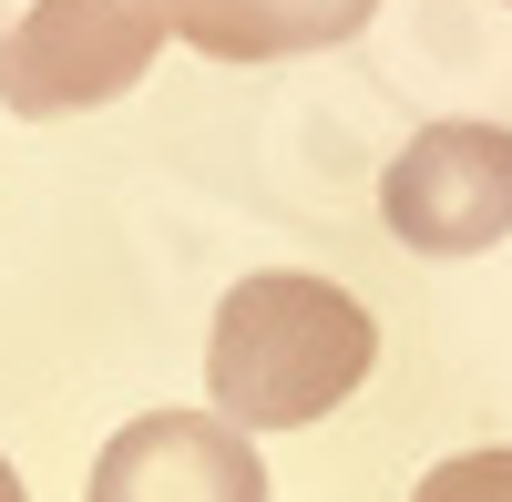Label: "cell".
Segmentation results:
<instances>
[{"mask_svg":"<svg viewBox=\"0 0 512 502\" xmlns=\"http://www.w3.org/2000/svg\"><path fill=\"white\" fill-rule=\"evenodd\" d=\"M379 369V318L349 298L338 277L308 267H256L216 298L205 328V390H216V421L256 431H308L338 400Z\"/></svg>","mask_w":512,"mask_h":502,"instance_id":"cell-1","label":"cell"},{"mask_svg":"<svg viewBox=\"0 0 512 502\" xmlns=\"http://www.w3.org/2000/svg\"><path fill=\"white\" fill-rule=\"evenodd\" d=\"M164 31H175V0H31L0 31V113L62 123V113L123 103L164 52Z\"/></svg>","mask_w":512,"mask_h":502,"instance_id":"cell-2","label":"cell"},{"mask_svg":"<svg viewBox=\"0 0 512 502\" xmlns=\"http://www.w3.org/2000/svg\"><path fill=\"white\" fill-rule=\"evenodd\" d=\"M379 216L420 257H482L512 236V123H420L379 175Z\"/></svg>","mask_w":512,"mask_h":502,"instance_id":"cell-3","label":"cell"},{"mask_svg":"<svg viewBox=\"0 0 512 502\" xmlns=\"http://www.w3.org/2000/svg\"><path fill=\"white\" fill-rule=\"evenodd\" d=\"M82 502H267V462L216 410H144L93 451Z\"/></svg>","mask_w":512,"mask_h":502,"instance_id":"cell-4","label":"cell"},{"mask_svg":"<svg viewBox=\"0 0 512 502\" xmlns=\"http://www.w3.org/2000/svg\"><path fill=\"white\" fill-rule=\"evenodd\" d=\"M379 0H175V41L205 62H297L328 41H359Z\"/></svg>","mask_w":512,"mask_h":502,"instance_id":"cell-5","label":"cell"},{"mask_svg":"<svg viewBox=\"0 0 512 502\" xmlns=\"http://www.w3.org/2000/svg\"><path fill=\"white\" fill-rule=\"evenodd\" d=\"M410 502H512V451H502V441H492V451H451L441 472H420Z\"/></svg>","mask_w":512,"mask_h":502,"instance_id":"cell-6","label":"cell"},{"mask_svg":"<svg viewBox=\"0 0 512 502\" xmlns=\"http://www.w3.org/2000/svg\"><path fill=\"white\" fill-rule=\"evenodd\" d=\"M0 502H31V492H21V472H11V462H0Z\"/></svg>","mask_w":512,"mask_h":502,"instance_id":"cell-7","label":"cell"}]
</instances>
